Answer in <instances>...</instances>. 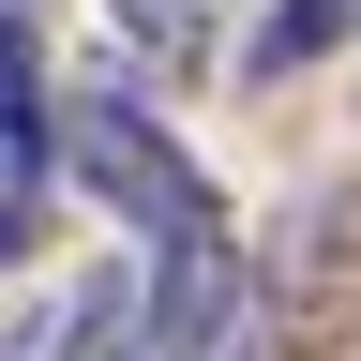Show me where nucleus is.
<instances>
[{"label":"nucleus","instance_id":"1","mask_svg":"<svg viewBox=\"0 0 361 361\" xmlns=\"http://www.w3.org/2000/svg\"><path fill=\"white\" fill-rule=\"evenodd\" d=\"M346 346H361V180H316L271 211V241H241L211 361H346Z\"/></svg>","mask_w":361,"mask_h":361},{"label":"nucleus","instance_id":"2","mask_svg":"<svg viewBox=\"0 0 361 361\" xmlns=\"http://www.w3.org/2000/svg\"><path fill=\"white\" fill-rule=\"evenodd\" d=\"M45 166L75 180V196H106L135 241H180V226H226V196H211V166L180 151V135L135 106L121 75H90V90H45Z\"/></svg>","mask_w":361,"mask_h":361},{"label":"nucleus","instance_id":"3","mask_svg":"<svg viewBox=\"0 0 361 361\" xmlns=\"http://www.w3.org/2000/svg\"><path fill=\"white\" fill-rule=\"evenodd\" d=\"M346 30H361V0H271V16H256V45H241V75L271 90V75H301V61H331Z\"/></svg>","mask_w":361,"mask_h":361},{"label":"nucleus","instance_id":"4","mask_svg":"<svg viewBox=\"0 0 361 361\" xmlns=\"http://www.w3.org/2000/svg\"><path fill=\"white\" fill-rule=\"evenodd\" d=\"M30 226H45V151H16V135H0V271L30 256Z\"/></svg>","mask_w":361,"mask_h":361}]
</instances>
